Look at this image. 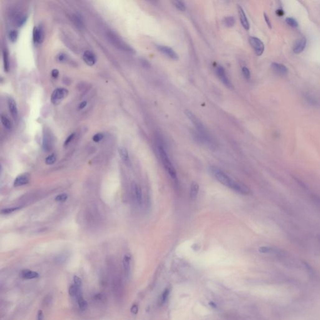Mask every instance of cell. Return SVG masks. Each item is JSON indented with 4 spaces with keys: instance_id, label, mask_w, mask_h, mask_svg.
<instances>
[{
    "instance_id": "cell-35",
    "label": "cell",
    "mask_w": 320,
    "mask_h": 320,
    "mask_svg": "<svg viewBox=\"0 0 320 320\" xmlns=\"http://www.w3.org/2000/svg\"><path fill=\"white\" fill-rule=\"evenodd\" d=\"M67 59H68L67 55L64 53H60L57 56V60H58V61H59L60 63L65 62L67 60Z\"/></svg>"
},
{
    "instance_id": "cell-13",
    "label": "cell",
    "mask_w": 320,
    "mask_h": 320,
    "mask_svg": "<svg viewBox=\"0 0 320 320\" xmlns=\"http://www.w3.org/2000/svg\"><path fill=\"white\" fill-rule=\"evenodd\" d=\"M131 257L128 254H125L123 260V267L124 275L127 278H129L131 270Z\"/></svg>"
},
{
    "instance_id": "cell-29",
    "label": "cell",
    "mask_w": 320,
    "mask_h": 320,
    "mask_svg": "<svg viewBox=\"0 0 320 320\" xmlns=\"http://www.w3.org/2000/svg\"><path fill=\"white\" fill-rule=\"evenodd\" d=\"M26 20H27V16L26 15H19V16H18V17L16 18V23L18 26L20 27L26 23Z\"/></svg>"
},
{
    "instance_id": "cell-47",
    "label": "cell",
    "mask_w": 320,
    "mask_h": 320,
    "mask_svg": "<svg viewBox=\"0 0 320 320\" xmlns=\"http://www.w3.org/2000/svg\"><path fill=\"white\" fill-rule=\"evenodd\" d=\"M276 15H277L278 16H283L284 15V14H285V12H283V10H280V9H279V10H277V11H276Z\"/></svg>"
},
{
    "instance_id": "cell-8",
    "label": "cell",
    "mask_w": 320,
    "mask_h": 320,
    "mask_svg": "<svg viewBox=\"0 0 320 320\" xmlns=\"http://www.w3.org/2000/svg\"><path fill=\"white\" fill-rule=\"evenodd\" d=\"M216 74L220 80L222 81V83L228 88H232L233 85L229 80V78L227 77L225 70L223 67L219 66L216 69Z\"/></svg>"
},
{
    "instance_id": "cell-33",
    "label": "cell",
    "mask_w": 320,
    "mask_h": 320,
    "mask_svg": "<svg viewBox=\"0 0 320 320\" xmlns=\"http://www.w3.org/2000/svg\"><path fill=\"white\" fill-rule=\"evenodd\" d=\"M56 160V155L54 154H51L50 155H49L45 160V163L46 165H53L55 163Z\"/></svg>"
},
{
    "instance_id": "cell-23",
    "label": "cell",
    "mask_w": 320,
    "mask_h": 320,
    "mask_svg": "<svg viewBox=\"0 0 320 320\" xmlns=\"http://www.w3.org/2000/svg\"><path fill=\"white\" fill-rule=\"evenodd\" d=\"M76 298H77V303H78V306H79L80 309L83 310V311L86 310L87 309V308H88V303L84 299L83 294H80V296H78Z\"/></svg>"
},
{
    "instance_id": "cell-42",
    "label": "cell",
    "mask_w": 320,
    "mask_h": 320,
    "mask_svg": "<svg viewBox=\"0 0 320 320\" xmlns=\"http://www.w3.org/2000/svg\"><path fill=\"white\" fill-rule=\"evenodd\" d=\"M131 312L133 314H137L138 312V306L137 304H133L131 308Z\"/></svg>"
},
{
    "instance_id": "cell-40",
    "label": "cell",
    "mask_w": 320,
    "mask_h": 320,
    "mask_svg": "<svg viewBox=\"0 0 320 320\" xmlns=\"http://www.w3.org/2000/svg\"><path fill=\"white\" fill-rule=\"evenodd\" d=\"M52 300H53L52 296L51 295H47L43 300V303L45 306H49L51 304Z\"/></svg>"
},
{
    "instance_id": "cell-26",
    "label": "cell",
    "mask_w": 320,
    "mask_h": 320,
    "mask_svg": "<svg viewBox=\"0 0 320 320\" xmlns=\"http://www.w3.org/2000/svg\"><path fill=\"white\" fill-rule=\"evenodd\" d=\"M169 293H170V289L169 288H166L165 290V291L163 292V293L161 294V296L160 297V303L161 305L164 304L167 301V299L168 298Z\"/></svg>"
},
{
    "instance_id": "cell-21",
    "label": "cell",
    "mask_w": 320,
    "mask_h": 320,
    "mask_svg": "<svg viewBox=\"0 0 320 320\" xmlns=\"http://www.w3.org/2000/svg\"><path fill=\"white\" fill-rule=\"evenodd\" d=\"M68 293H69V294L72 296V297H75V298H77V296H78L80 294H83V292H82V288L81 287H78L77 286H76L75 285L73 284L72 285L70 288H69V290H68Z\"/></svg>"
},
{
    "instance_id": "cell-25",
    "label": "cell",
    "mask_w": 320,
    "mask_h": 320,
    "mask_svg": "<svg viewBox=\"0 0 320 320\" xmlns=\"http://www.w3.org/2000/svg\"><path fill=\"white\" fill-rule=\"evenodd\" d=\"M72 21L73 22V23L80 29H81L84 27L83 21L82 19L81 18V17H80L78 15H73L72 17Z\"/></svg>"
},
{
    "instance_id": "cell-38",
    "label": "cell",
    "mask_w": 320,
    "mask_h": 320,
    "mask_svg": "<svg viewBox=\"0 0 320 320\" xmlns=\"http://www.w3.org/2000/svg\"><path fill=\"white\" fill-rule=\"evenodd\" d=\"M75 134L73 133H72L71 135H70L66 139V140L65 141V143H64V146H67L75 138Z\"/></svg>"
},
{
    "instance_id": "cell-1",
    "label": "cell",
    "mask_w": 320,
    "mask_h": 320,
    "mask_svg": "<svg viewBox=\"0 0 320 320\" xmlns=\"http://www.w3.org/2000/svg\"><path fill=\"white\" fill-rule=\"evenodd\" d=\"M210 171L216 180L227 188L241 195H248L249 193V190L246 186L234 181L220 168L212 166L210 168Z\"/></svg>"
},
{
    "instance_id": "cell-16",
    "label": "cell",
    "mask_w": 320,
    "mask_h": 320,
    "mask_svg": "<svg viewBox=\"0 0 320 320\" xmlns=\"http://www.w3.org/2000/svg\"><path fill=\"white\" fill-rule=\"evenodd\" d=\"M8 106L10 111V113H11L12 117L15 119L18 118V108L16 106V103L14 99L12 98H9L8 100Z\"/></svg>"
},
{
    "instance_id": "cell-19",
    "label": "cell",
    "mask_w": 320,
    "mask_h": 320,
    "mask_svg": "<svg viewBox=\"0 0 320 320\" xmlns=\"http://www.w3.org/2000/svg\"><path fill=\"white\" fill-rule=\"evenodd\" d=\"M20 276L22 278L25 280L35 279L39 277V274L34 271L30 270H23L20 273Z\"/></svg>"
},
{
    "instance_id": "cell-4",
    "label": "cell",
    "mask_w": 320,
    "mask_h": 320,
    "mask_svg": "<svg viewBox=\"0 0 320 320\" xmlns=\"http://www.w3.org/2000/svg\"><path fill=\"white\" fill-rule=\"evenodd\" d=\"M68 90L64 88H58L54 90L51 95V102L54 105L59 104L68 95Z\"/></svg>"
},
{
    "instance_id": "cell-44",
    "label": "cell",
    "mask_w": 320,
    "mask_h": 320,
    "mask_svg": "<svg viewBox=\"0 0 320 320\" xmlns=\"http://www.w3.org/2000/svg\"><path fill=\"white\" fill-rule=\"evenodd\" d=\"M44 319V314L41 310H39L37 313L36 316V320H43Z\"/></svg>"
},
{
    "instance_id": "cell-36",
    "label": "cell",
    "mask_w": 320,
    "mask_h": 320,
    "mask_svg": "<svg viewBox=\"0 0 320 320\" xmlns=\"http://www.w3.org/2000/svg\"><path fill=\"white\" fill-rule=\"evenodd\" d=\"M103 138H104V135L101 133H98L95 134L93 137V140L94 142L98 143V142L101 141L103 139Z\"/></svg>"
},
{
    "instance_id": "cell-15",
    "label": "cell",
    "mask_w": 320,
    "mask_h": 320,
    "mask_svg": "<svg viewBox=\"0 0 320 320\" xmlns=\"http://www.w3.org/2000/svg\"><path fill=\"white\" fill-rule=\"evenodd\" d=\"M238 11L239 17V20H240L241 25L243 26V28L245 30H248L249 29V21L248 20V18L246 16V14H245L243 9L239 5L238 6Z\"/></svg>"
},
{
    "instance_id": "cell-43",
    "label": "cell",
    "mask_w": 320,
    "mask_h": 320,
    "mask_svg": "<svg viewBox=\"0 0 320 320\" xmlns=\"http://www.w3.org/2000/svg\"><path fill=\"white\" fill-rule=\"evenodd\" d=\"M264 18H265V21L268 25V26L270 28H271V21L270 20V18L268 17V16L267 15V13H264Z\"/></svg>"
},
{
    "instance_id": "cell-6",
    "label": "cell",
    "mask_w": 320,
    "mask_h": 320,
    "mask_svg": "<svg viewBox=\"0 0 320 320\" xmlns=\"http://www.w3.org/2000/svg\"><path fill=\"white\" fill-rule=\"evenodd\" d=\"M249 43L253 48L257 56H262L265 50V45L260 39L254 36H250L249 38Z\"/></svg>"
},
{
    "instance_id": "cell-9",
    "label": "cell",
    "mask_w": 320,
    "mask_h": 320,
    "mask_svg": "<svg viewBox=\"0 0 320 320\" xmlns=\"http://www.w3.org/2000/svg\"><path fill=\"white\" fill-rule=\"evenodd\" d=\"M33 39L35 43L40 44L44 39V32L41 26H35L33 31Z\"/></svg>"
},
{
    "instance_id": "cell-5",
    "label": "cell",
    "mask_w": 320,
    "mask_h": 320,
    "mask_svg": "<svg viewBox=\"0 0 320 320\" xmlns=\"http://www.w3.org/2000/svg\"><path fill=\"white\" fill-rule=\"evenodd\" d=\"M108 36L110 41L119 49L130 53H134V49L132 48L130 46L126 44L124 42H123L121 39H119V37L116 36V35L114 34L113 33L109 32L108 33Z\"/></svg>"
},
{
    "instance_id": "cell-11",
    "label": "cell",
    "mask_w": 320,
    "mask_h": 320,
    "mask_svg": "<svg viewBox=\"0 0 320 320\" xmlns=\"http://www.w3.org/2000/svg\"><path fill=\"white\" fill-rule=\"evenodd\" d=\"M83 59L86 65L90 67L95 65L96 63V58L95 54L90 51H85L83 55Z\"/></svg>"
},
{
    "instance_id": "cell-12",
    "label": "cell",
    "mask_w": 320,
    "mask_h": 320,
    "mask_svg": "<svg viewBox=\"0 0 320 320\" xmlns=\"http://www.w3.org/2000/svg\"><path fill=\"white\" fill-rule=\"evenodd\" d=\"M30 176L28 173H23L18 176L14 181V186L19 187L27 184L30 182Z\"/></svg>"
},
{
    "instance_id": "cell-32",
    "label": "cell",
    "mask_w": 320,
    "mask_h": 320,
    "mask_svg": "<svg viewBox=\"0 0 320 320\" xmlns=\"http://www.w3.org/2000/svg\"><path fill=\"white\" fill-rule=\"evenodd\" d=\"M18 37V32L16 30H12L9 33V39L10 40L14 43L15 42Z\"/></svg>"
},
{
    "instance_id": "cell-3",
    "label": "cell",
    "mask_w": 320,
    "mask_h": 320,
    "mask_svg": "<svg viewBox=\"0 0 320 320\" xmlns=\"http://www.w3.org/2000/svg\"><path fill=\"white\" fill-rule=\"evenodd\" d=\"M158 149L160 156V158L161 160L162 163H163L165 169L166 170V171L168 173V174L172 178L176 179V172L175 168H174V166L173 165L170 159L169 158V156L167 155V153H166V150H165L163 146L162 145H159Z\"/></svg>"
},
{
    "instance_id": "cell-27",
    "label": "cell",
    "mask_w": 320,
    "mask_h": 320,
    "mask_svg": "<svg viewBox=\"0 0 320 320\" xmlns=\"http://www.w3.org/2000/svg\"><path fill=\"white\" fill-rule=\"evenodd\" d=\"M172 3L176 7V8L178 10L181 12H184L186 10V6L183 2L178 1V0H176V1H173Z\"/></svg>"
},
{
    "instance_id": "cell-28",
    "label": "cell",
    "mask_w": 320,
    "mask_h": 320,
    "mask_svg": "<svg viewBox=\"0 0 320 320\" xmlns=\"http://www.w3.org/2000/svg\"><path fill=\"white\" fill-rule=\"evenodd\" d=\"M223 23H224V25H225L226 27H232L233 26H234V23H235V20H234V17H233V16H228V17H226V18L224 19Z\"/></svg>"
},
{
    "instance_id": "cell-20",
    "label": "cell",
    "mask_w": 320,
    "mask_h": 320,
    "mask_svg": "<svg viewBox=\"0 0 320 320\" xmlns=\"http://www.w3.org/2000/svg\"><path fill=\"white\" fill-rule=\"evenodd\" d=\"M199 184L193 181L192 182L190 186V192H189V195L190 198L192 200H195L198 197V192H199Z\"/></svg>"
},
{
    "instance_id": "cell-2",
    "label": "cell",
    "mask_w": 320,
    "mask_h": 320,
    "mask_svg": "<svg viewBox=\"0 0 320 320\" xmlns=\"http://www.w3.org/2000/svg\"><path fill=\"white\" fill-rule=\"evenodd\" d=\"M184 113L186 115V116L195 125L197 130L198 132V139L200 140V141L202 143L205 144L210 148L212 150L215 149L216 147L215 141L212 138L211 136L208 133L202 123L189 110L186 109Z\"/></svg>"
},
{
    "instance_id": "cell-24",
    "label": "cell",
    "mask_w": 320,
    "mask_h": 320,
    "mask_svg": "<svg viewBox=\"0 0 320 320\" xmlns=\"http://www.w3.org/2000/svg\"><path fill=\"white\" fill-rule=\"evenodd\" d=\"M1 122L4 128H5L7 130H11L12 128V123L6 115L2 114L1 116Z\"/></svg>"
},
{
    "instance_id": "cell-31",
    "label": "cell",
    "mask_w": 320,
    "mask_h": 320,
    "mask_svg": "<svg viewBox=\"0 0 320 320\" xmlns=\"http://www.w3.org/2000/svg\"><path fill=\"white\" fill-rule=\"evenodd\" d=\"M68 198V197L67 194L62 193V194L57 195L55 197L54 200L56 202H65L67 200Z\"/></svg>"
},
{
    "instance_id": "cell-39",
    "label": "cell",
    "mask_w": 320,
    "mask_h": 320,
    "mask_svg": "<svg viewBox=\"0 0 320 320\" xmlns=\"http://www.w3.org/2000/svg\"><path fill=\"white\" fill-rule=\"evenodd\" d=\"M73 282H74V285H75L76 286H78V287H81L82 288V281H81V279L78 277V276H75L73 277Z\"/></svg>"
},
{
    "instance_id": "cell-30",
    "label": "cell",
    "mask_w": 320,
    "mask_h": 320,
    "mask_svg": "<svg viewBox=\"0 0 320 320\" xmlns=\"http://www.w3.org/2000/svg\"><path fill=\"white\" fill-rule=\"evenodd\" d=\"M21 208V207L18 206V207H12V208H5V209H3L2 210L1 212L2 214H4V215H8V214H10V213H12L18 210H20Z\"/></svg>"
},
{
    "instance_id": "cell-41",
    "label": "cell",
    "mask_w": 320,
    "mask_h": 320,
    "mask_svg": "<svg viewBox=\"0 0 320 320\" xmlns=\"http://www.w3.org/2000/svg\"><path fill=\"white\" fill-rule=\"evenodd\" d=\"M140 62H141V65H142L143 67L145 68H150L151 67V65L150 63H149V61H148L146 59H141L140 60Z\"/></svg>"
},
{
    "instance_id": "cell-22",
    "label": "cell",
    "mask_w": 320,
    "mask_h": 320,
    "mask_svg": "<svg viewBox=\"0 0 320 320\" xmlns=\"http://www.w3.org/2000/svg\"><path fill=\"white\" fill-rule=\"evenodd\" d=\"M3 66L5 72H8L10 70V61L8 56V52L7 49L3 51Z\"/></svg>"
},
{
    "instance_id": "cell-46",
    "label": "cell",
    "mask_w": 320,
    "mask_h": 320,
    "mask_svg": "<svg viewBox=\"0 0 320 320\" xmlns=\"http://www.w3.org/2000/svg\"><path fill=\"white\" fill-rule=\"evenodd\" d=\"M87 104H88V103H87V101H82V102H81L79 105H78V109H84V108L87 106Z\"/></svg>"
},
{
    "instance_id": "cell-17",
    "label": "cell",
    "mask_w": 320,
    "mask_h": 320,
    "mask_svg": "<svg viewBox=\"0 0 320 320\" xmlns=\"http://www.w3.org/2000/svg\"><path fill=\"white\" fill-rule=\"evenodd\" d=\"M271 68L277 73L281 75H286L288 73V69L283 64L278 63H273L271 64Z\"/></svg>"
},
{
    "instance_id": "cell-45",
    "label": "cell",
    "mask_w": 320,
    "mask_h": 320,
    "mask_svg": "<svg viewBox=\"0 0 320 320\" xmlns=\"http://www.w3.org/2000/svg\"><path fill=\"white\" fill-rule=\"evenodd\" d=\"M58 75H59V71L57 69H54L52 70L51 76L53 78H58Z\"/></svg>"
},
{
    "instance_id": "cell-37",
    "label": "cell",
    "mask_w": 320,
    "mask_h": 320,
    "mask_svg": "<svg viewBox=\"0 0 320 320\" xmlns=\"http://www.w3.org/2000/svg\"><path fill=\"white\" fill-rule=\"evenodd\" d=\"M242 73H243V76L244 77V78L246 79V80H249L251 77V73L249 70V69L246 67H243L242 68Z\"/></svg>"
},
{
    "instance_id": "cell-7",
    "label": "cell",
    "mask_w": 320,
    "mask_h": 320,
    "mask_svg": "<svg viewBox=\"0 0 320 320\" xmlns=\"http://www.w3.org/2000/svg\"><path fill=\"white\" fill-rule=\"evenodd\" d=\"M132 191L134 198L136 200V202L139 205L142 204L143 202V195H142V190L140 185L136 183L135 181L132 183Z\"/></svg>"
},
{
    "instance_id": "cell-18",
    "label": "cell",
    "mask_w": 320,
    "mask_h": 320,
    "mask_svg": "<svg viewBox=\"0 0 320 320\" xmlns=\"http://www.w3.org/2000/svg\"><path fill=\"white\" fill-rule=\"evenodd\" d=\"M306 46V39L305 38H302L298 39L293 48V51L295 54H299L302 53Z\"/></svg>"
},
{
    "instance_id": "cell-10",
    "label": "cell",
    "mask_w": 320,
    "mask_h": 320,
    "mask_svg": "<svg viewBox=\"0 0 320 320\" xmlns=\"http://www.w3.org/2000/svg\"><path fill=\"white\" fill-rule=\"evenodd\" d=\"M157 49H158V51H160V52L166 54L167 56H168L169 58H171L173 60H177L179 58L176 53L175 51H174V50L169 47L158 45V46H157Z\"/></svg>"
},
{
    "instance_id": "cell-34",
    "label": "cell",
    "mask_w": 320,
    "mask_h": 320,
    "mask_svg": "<svg viewBox=\"0 0 320 320\" xmlns=\"http://www.w3.org/2000/svg\"><path fill=\"white\" fill-rule=\"evenodd\" d=\"M286 23L289 26H291L293 28H296L298 26V23L296 21V20L295 19L293 18H290V17L289 18H286Z\"/></svg>"
},
{
    "instance_id": "cell-14",
    "label": "cell",
    "mask_w": 320,
    "mask_h": 320,
    "mask_svg": "<svg viewBox=\"0 0 320 320\" xmlns=\"http://www.w3.org/2000/svg\"><path fill=\"white\" fill-rule=\"evenodd\" d=\"M118 153H119V155L121 160L123 161V163L128 166H131V161L130 159L128 151L127 149L124 147L121 146L118 148Z\"/></svg>"
}]
</instances>
